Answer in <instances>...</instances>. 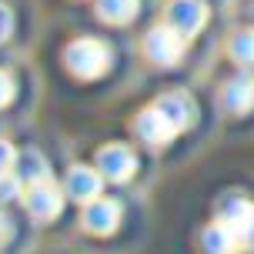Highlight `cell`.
<instances>
[{
    "mask_svg": "<svg viewBox=\"0 0 254 254\" xmlns=\"http://www.w3.org/2000/svg\"><path fill=\"white\" fill-rule=\"evenodd\" d=\"M64 64H67V70L80 80H94V77L107 74V67H111V51H107V44L97 37H77L70 40V47L64 51Z\"/></svg>",
    "mask_w": 254,
    "mask_h": 254,
    "instance_id": "cell-1",
    "label": "cell"
},
{
    "mask_svg": "<svg viewBox=\"0 0 254 254\" xmlns=\"http://www.w3.org/2000/svg\"><path fill=\"white\" fill-rule=\"evenodd\" d=\"M184 34L174 30L171 24H161L147 30V37H144V54H147V61L157 64V67H171V64H178L184 57Z\"/></svg>",
    "mask_w": 254,
    "mask_h": 254,
    "instance_id": "cell-2",
    "label": "cell"
},
{
    "mask_svg": "<svg viewBox=\"0 0 254 254\" xmlns=\"http://www.w3.org/2000/svg\"><path fill=\"white\" fill-rule=\"evenodd\" d=\"M94 167L101 171L107 181H114V184H124L137 174V154L134 147H127V144H104L97 157H94Z\"/></svg>",
    "mask_w": 254,
    "mask_h": 254,
    "instance_id": "cell-3",
    "label": "cell"
},
{
    "mask_svg": "<svg viewBox=\"0 0 254 254\" xmlns=\"http://www.w3.org/2000/svg\"><path fill=\"white\" fill-rule=\"evenodd\" d=\"M64 194L54 181H40V184H27L24 194V207L34 221H54V217L64 211Z\"/></svg>",
    "mask_w": 254,
    "mask_h": 254,
    "instance_id": "cell-4",
    "label": "cell"
},
{
    "mask_svg": "<svg viewBox=\"0 0 254 254\" xmlns=\"http://www.w3.org/2000/svg\"><path fill=\"white\" fill-rule=\"evenodd\" d=\"M104 174L97 167H87V164H74L67 171V178H64V190H67V197L70 201H80V204H90L101 197V188H104Z\"/></svg>",
    "mask_w": 254,
    "mask_h": 254,
    "instance_id": "cell-5",
    "label": "cell"
},
{
    "mask_svg": "<svg viewBox=\"0 0 254 254\" xmlns=\"http://www.w3.org/2000/svg\"><path fill=\"white\" fill-rule=\"evenodd\" d=\"M167 24L181 30L184 37L201 34V27L207 24V7L204 0H171L167 3Z\"/></svg>",
    "mask_w": 254,
    "mask_h": 254,
    "instance_id": "cell-6",
    "label": "cell"
},
{
    "mask_svg": "<svg viewBox=\"0 0 254 254\" xmlns=\"http://www.w3.org/2000/svg\"><path fill=\"white\" fill-rule=\"evenodd\" d=\"M84 228L90 234H97V238H107V234H114L117 224H121V204L111 201V197H97V201L84 204Z\"/></svg>",
    "mask_w": 254,
    "mask_h": 254,
    "instance_id": "cell-7",
    "label": "cell"
},
{
    "mask_svg": "<svg viewBox=\"0 0 254 254\" xmlns=\"http://www.w3.org/2000/svg\"><path fill=\"white\" fill-rule=\"evenodd\" d=\"M154 107L174 124L178 134L188 130V127L194 124V117H197V107H194V101H190L188 90H167V94H161V97L154 101Z\"/></svg>",
    "mask_w": 254,
    "mask_h": 254,
    "instance_id": "cell-8",
    "label": "cell"
},
{
    "mask_svg": "<svg viewBox=\"0 0 254 254\" xmlns=\"http://www.w3.org/2000/svg\"><path fill=\"white\" fill-rule=\"evenodd\" d=\"M134 130H137V137L147 144V147H164L167 140H174V124L167 121L157 107H147V111H140L137 121H134Z\"/></svg>",
    "mask_w": 254,
    "mask_h": 254,
    "instance_id": "cell-9",
    "label": "cell"
},
{
    "mask_svg": "<svg viewBox=\"0 0 254 254\" xmlns=\"http://www.w3.org/2000/svg\"><path fill=\"white\" fill-rule=\"evenodd\" d=\"M221 104L228 114H248L254 107V77L238 74L221 87Z\"/></svg>",
    "mask_w": 254,
    "mask_h": 254,
    "instance_id": "cell-10",
    "label": "cell"
},
{
    "mask_svg": "<svg viewBox=\"0 0 254 254\" xmlns=\"http://www.w3.org/2000/svg\"><path fill=\"white\" fill-rule=\"evenodd\" d=\"M201 248H204V254H238L244 244H241L238 228H231V224H224V221H214L211 228H204Z\"/></svg>",
    "mask_w": 254,
    "mask_h": 254,
    "instance_id": "cell-11",
    "label": "cell"
},
{
    "mask_svg": "<svg viewBox=\"0 0 254 254\" xmlns=\"http://www.w3.org/2000/svg\"><path fill=\"white\" fill-rule=\"evenodd\" d=\"M24 184H40V181H51V164L40 151H24L17 157V167H13Z\"/></svg>",
    "mask_w": 254,
    "mask_h": 254,
    "instance_id": "cell-12",
    "label": "cell"
},
{
    "mask_svg": "<svg viewBox=\"0 0 254 254\" xmlns=\"http://www.w3.org/2000/svg\"><path fill=\"white\" fill-rule=\"evenodd\" d=\"M137 0H97V17L104 24H130L137 17Z\"/></svg>",
    "mask_w": 254,
    "mask_h": 254,
    "instance_id": "cell-13",
    "label": "cell"
},
{
    "mask_svg": "<svg viewBox=\"0 0 254 254\" xmlns=\"http://www.w3.org/2000/svg\"><path fill=\"white\" fill-rule=\"evenodd\" d=\"M228 54L231 61L244 67V70H254V27H241L228 44Z\"/></svg>",
    "mask_w": 254,
    "mask_h": 254,
    "instance_id": "cell-14",
    "label": "cell"
},
{
    "mask_svg": "<svg viewBox=\"0 0 254 254\" xmlns=\"http://www.w3.org/2000/svg\"><path fill=\"white\" fill-rule=\"evenodd\" d=\"M251 211H254L251 201H244V197H224V201L217 204V221L238 228V234H241V228H244V221L251 217Z\"/></svg>",
    "mask_w": 254,
    "mask_h": 254,
    "instance_id": "cell-15",
    "label": "cell"
},
{
    "mask_svg": "<svg viewBox=\"0 0 254 254\" xmlns=\"http://www.w3.org/2000/svg\"><path fill=\"white\" fill-rule=\"evenodd\" d=\"M20 190H24V181H20L17 171H3V174H0V204L17 201V197H20Z\"/></svg>",
    "mask_w": 254,
    "mask_h": 254,
    "instance_id": "cell-16",
    "label": "cell"
},
{
    "mask_svg": "<svg viewBox=\"0 0 254 254\" xmlns=\"http://www.w3.org/2000/svg\"><path fill=\"white\" fill-rule=\"evenodd\" d=\"M17 157L20 154H17V147H13L10 140H0V174L3 171H13L17 167Z\"/></svg>",
    "mask_w": 254,
    "mask_h": 254,
    "instance_id": "cell-17",
    "label": "cell"
},
{
    "mask_svg": "<svg viewBox=\"0 0 254 254\" xmlns=\"http://www.w3.org/2000/svg\"><path fill=\"white\" fill-rule=\"evenodd\" d=\"M13 94H17V87H13V77L7 74V70H0V107H7V104L13 101Z\"/></svg>",
    "mask_w": 254,
    "mask_h": 254,
    "instance_id": "cell-18",
    "label": "cell"
},
{
    "mask_svg": "<svg viewBox=\"0 0 254 254\" xmlns=\"http://www.w3.org/2000/svg\"><path fill=\"white\" fill-rule=\"evenodd\" d=\"M13 34V13L7 3H0V40H7Z\"/></svg>",
    "mask_w": 254,
    "mask_h": 254,
    "instance_id": "cell-19",
    "label": "cell"
},
{
    "mask_svg": "<svg viewBox=\"0 0 254 254\" xmlns=\"http://www.w3.org/2000/svg\"><path fill=\"white\" fill-rule=\"evenodd\" d=\"M241 244L254 251V211H251V217L244 221V228H241Z\"/></svg>",
    "mask_w": 254,
    "mask_h": 254,
    "instance_id": "cell-20",
    "label": "cell"
},
{
    "mask_svg": "<svg viewBox=\"0 0 254 254\" xmlns=\"http://www.w3.org/2000/svg\"><path fill=\"white\" fill-rule=\"evenodd\" d=\"M13 238V224H10V217L3 214V211H0V248H3V244L10 241Z\"/></svg>",
    "mask_w": 254,
    "mask_h": 254,
    "instance_id": "cell-21",
    "label": "cell"
},
{
    "mask_svg": "<svg viewBox=\"0 0 254 254\" xmlns=\"http://www.w3.org/2000/svg\"><path fill=\"white\" fill-rule=\"evenodd\" d=\"M251 13H254V10H251Z\"/></svg>",
    "mask_w": 254,
    "mask_h": 254,
    "instance_id": "cell-22",
    "label": "cell"
}]
</instances>
